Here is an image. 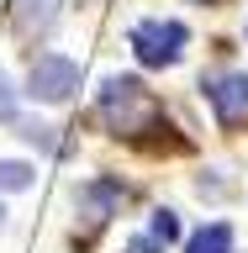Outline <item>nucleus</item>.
<instances>
[{
	"label": "nucleus",
	"instance_id": "nucleus-1",
	"mask_svg": "<svg viewBox=\"0 0 248 253\" xmlns=\"http://www.w3.org/2000/svg\"><path fill=\"white\" fill-rule=\"evenodd\" d=\"M185 37L190 32L180 21H138L132 27V53H138L143 69H164V63H174L185 53Z\"/></svg>",
	"mask_w": 248,
	"mask_h": 253
},
{
	"label": "nucleus",
	"instance_id": "nucleus-2",
	"mask_svg": "<svg viewBox=\"0 0 248 253\" xmlns=\"http://www.w3.org/2000/svg\"><path fill=\"white\" fill-rule=\"evenodd\" d=\"M100 111H106V122H111V126L132 132L138 122H148V116H153V100L143 95V84H138V79H106Z\"/></svg>",
	"mask_w": 248,
	"mask_h": 253
},
{
	"label": "nucleus",
	"instance_id": "nucleus-3",
	"mask_svg": "<svg viewBox=\"0 0 248 253\" xmlns=\"http://www.w3.org/2000/svg\"><path fill=\"white\" fill-rule=\"evenodd\" d=\"M27 84H32V95H37V100L58 106V100H69V90L79 84V69H74L69 58H63V53H43V58L32 63Z\"/></svg>",
	"mask_w": 248,
	"mask_h": 253
},
{
	"label": "nucleus",
	"instance_id": "nucleus-4",
	"mask_svg": "<svg viewBox=\"0 0 248 253\" xmlns=\"http://www.w3.org/2000/svg\"><path fill=\"white\" fill-rule=\"evenodd\" d=\"M206 100L217 106L222 122H243V116H248V74H217V79H206Z\"/></svg>",
	"mask_w": 248,
	"mask_h": 253
},
{
	"label": "nucleus",
	"instance_id": "nucleus-5",
	"mask_svg": "<svg viewBox=\"0 0 248 253\" xmlns=\"http://www.w3.org/2000/svg\"><path fill=\"white\" fill-rule=\"evenodd\" d=\"M16 5V27L27 32V37H37V32L53 27V16H58V0H11Z\"/></svg>",
	"mask_w": 248,
	"mask_h": 253
},
{
	"label": "nucleus",
	"instance_id": "nucleus-6",
	"mask_svg": "<svg viewBox=\"0 0 248 253\" xmlns=\"http://www.w3.org/2000/svg\"><path fill=\"white\" fill-rule=\"evenodd\" d=\"M185 253H233V227L227 221H211L185 243Z\"/></svg>",
	"mask_w": 248,
	"mask_h": 253
},
{
	"label": "nucleus",
	"instance_id": "nucleus-7",
	"mask_svg": "<svg viewBox=\"0 0 248 253\" xmlns=\"http://www.w3.org/2000/svg\"><path fill=\"white\" fill-rule=\"evenodd\" d=\"M32 185V169L16 164V158H0V190H27Z\"/></svg>",
	"mask_w": 248,
	"mask_h": 253
},
{
	"label": "nucleus",
	"instance_id": "nucleus-8",
	"mask_svg": "<svg viewBox=\"0 0 248 253\" xmlns=\"http://www.w3.org/2000/svg\"><path fill=\"white\" fill-rule=\"evenodd\" d=\"M153 237H158V243H174V237H180V221H174V211H153Z\"/></svg>",
	"mask_w": 248,
	"mask_h": 253
},
{
	"label": "nucleus",
	"instance_id": "nucleus-9",
	"mask_svg": "<svg viewBox=\"0 0 248 253\" xmlns=\"http://www.w3.org/2000/svg\"><path fill=\"white\" fill-rule=\"evenodd\" d=\"M132 253H158V237H138V243H132Z\"/></svg>",
	"mask_w": 248,
	"mask_h": 253
},
{
	"label": "nucleus",
	"instance_id": "nucleus-10",
	"mask_svg": "<svg viewBox=\"0 0 248 253\" xmlns=\"http://www.w3.org/2000/svg\"><path fill=\"white\" fill-rule=\"evenodd\" d=\"M0 116H11V95H5V79H0Z\"/></svg>",
	"mask_w": 248,
	"mask_h": 253
},
{
	"label": "nucleus",
	"instance_id": "nucleus-11",
	"mask_svg": "<svg viewBox=\"0 0 248 253\" xmlns=\"http://www.w3.org/2000/svg\"><path fill=\"white\" fill-rule=\"evenodd\" d=\"M0 216H5V211H0Z\"/></svg>",
	"mask_w": 248,
	"mask_h": 253
}]
</instances>
